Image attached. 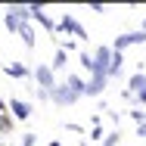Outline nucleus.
Listing matches in <instances>:
<instances>
[{
    "instance_id": "1",
    "label": "nucleus",
    "mask_w": 146,
    "mask_h": 146,
    "mask_svg": "<svg viewBox=\"0 0 146 146\" xmlns=\"http://www.w3.org/2000/svg\"><path fill=\"white\" fill-rule=\"evenodd\" d=\"M56 31H62V34H75L78 40H87V31H84V25L75 19V16H62L56 22Z\"/></svg>"
},
{
    "instance_id": "2",
    "label": "nucleus",
    "mask_w": 146,
    "mask_h": 146,
    "mask_svg": "<svg viewBox=\"0 0 146 146\" xmlns=\"http://www.w3.org/2000/svg\"><path fill=\"white\" fill-rule=\"evenodd\" d=\"M50 100H53V103H59V106H72V103H78L81 96H78L75 90H72L65 81H62V84H56V87L50 90Z\"/></svg>"
},
{
    "instance_id": "3",
    "label": "nucleus",
    "mask_w": 146,
    "mask_h": 146,
    "mask_svg": "<svg viewBox=\"0 0 146 146\" xmlns=\"http://www.w3.org/2000/svg\"><path fill=\"white\" fill-rule=\"evenodd\" d=\"M34 81H37V90H53L56 87V72L50 65H37L34 68Z\"/></svg>"
},
{
    "instance_id": "4",
    "label": "nucleus",
    "mask_w": 146,
    "mask_h": 146,
    "mask_svg": "<svg viewBox=\"0 0 146 146\" xmlns=\"http://www.w3.org/2000/svg\"><path fill=\"white\" fill-rule=\"evenodd\" d=\"M31 19H34V22H40L47 31H56V22L47 16V6H44V3H31Z\"/></svg>"
},
{
    "instance_id": "5",
    "label": "nucleus",
    "mask_w": 146,
    "mask_h": 146,
    "mask_svg": "<svg viewBox=\"0 0 146 146\" xmlns=\"http://www.w3.org/2000/svg\"><path fill=\"white\" fill-rule=\"evenodd\" d=\"M9 115L16 118V121H28L31 118V103H25V100H9Z\"/></svg>"
},
{
    "instance_id": "6",
    "label": "nucleus",
    "mask_w": 146,
    "mask_h": 146,
    "mask_svg": "<svg viewBox=\"0 0 146 146\" xmlns=\"http://www.w3.org/2000/svg\"><path fill=\"white\" fill-rule=\"evenodd\" d=\"M106 84H109V75H93L87 81V96H100L106 90Z\"/></svg>"
},
{
    "instance_id": "7",
    "label": "nucleus",
    "mask_w": 146,
    "mask_h": 146,
    "mask_svg": "<svg viewBox=\"0 0 146 146\" xmlns=\"http://www.w3.org/2000/svg\"><path fill=\"white\" fill-rule=\"evenodd\" d=\"M143 90H146V75H143V72L131 75V81H127V93L137 96V93H143Z\"/></svg>"
},
{
    "instance_id": "8",
    "label": "nucleus",
    "mask_w": 146,
    "mask_h": 146,
    "mask_svg": "<svg viewBox=\"0 0 146 146\" xmlns=\"http://www.w3.org/2000/svg\"><path fill=\"white\" fill-rule=\"evenodd\" d=\"M3 75H9V78H28V65H22V62H6L3 65Z\"/></svg>"
},
{
    "instance_id": "9",
    "label": "nucleus",
    "mask_w": 146,
    "mask_h": 146,
    "mask_svg": "<svg viewBox=\"0 0 146 146\" xmlns=\"http://www.w3.org/2000/svg\"><path fill=\"white\" fill-rule=\"evenodd\" d=\"M65 65H68V50H65V47H56V53H53V62H50V68H53V72H62Z\"/></svg>"
},
{
    "instance_id": "10",
    "label": "nucleus",
    "mask_w": 146,
    "mask_h": 146,
    "mask_svg": "<svg viewBox=\"0 0 146 146\" xmlns=\"http://www.w3.org/2000/svg\"><path fill=\"white\" fill-rule=\"evenodd\" d=\"M19 37H22V44L31 50V47L37 44V31H34V25H31V22H28V25H22V28H19Z\"/></svg>"
},
{
    "instance_id": "11",
    "label": "nucleus",
    "mask_w": 146,
    "mask_h": 146,
    "mask_svg": "<svg viewBox=\"0 0 146 146\" xmlns=\"http://www.w3.org/2000/svg\"><path fill=\"white\" fill-rule=\"evenodd\" d=\"M65 84L75 90L78 96H87V81H84V78H78V75H65Z\"/></svg>"
},
{
    "instance_id": "12",
    "label": "nucleus",
    "mask_w": 146,
    "mask_h": 146,
    "mask_svg": "<svg viewBox=\"0 0 146 146\" xmlns=\"http://www.w3.org/2000/svg\"><path fill=\"white\" fill-rule=\"evenodd\" d=\"M3 25H6V31H9V34H19V28H22V22L16 19V13H13V9H6V16H3Z\"/></svg>"
},
{
    "instance_id": "13",
    "label": "nucleus",
    "mask_w": 146,
    "mask_h": 146,
    "mask_svg": "<svg viewBox=\"0 0 146 146\" xmlns=\"http://www.w3.org/2000/svg\"><path fill=\"white\" fill-rule=\"evenodd\" d=\"M81 68H84V72H90V75H93V53H90V50H81Z\"/></svg>"
},
{
    "instance_id": "14",
    "label": "nucleus",
    "mask_w": 146,
    "mask_h": 146,
    "mask_svg": "<svg viewBox=\"0 0 146 146\" xmlns=\"http://www.w3.org/2000/svg\"><path fill=\"white\" fill-rule=\"evenodd\" d=\"M127 115H131V121H134V124H143V121H146V112H143V106H137V109H131Z\"/></svg>"
},
{
    "instance_id": "15",
    "label": "nucleus",
    "mask_w": 146,
    "mask_h": 146,
    "mask_svg": "<svg viewBox=\"0 0 146 146\" xmlns=\"http://www.w3.org/2000/svg\"><path fill=\"white\" fill-rule=\"evenodd\" d=\"M118 140H121V134H118V127H115V131H109V134H106L103 146H118Z\"/></svg>"
},
{
    "instance_id": "16",
    "label": "nucleus",
    "mask_w": 146,
    "mask_h": 146,
    "mask_svg": "<svg viewBox=\"0 0 146 146\" xmlns=\"http://www.w3.org/2000/svg\"><path fill=\"white\" fill-rule=\"evenodd\" d=\"M13 131V115H0V134H9Z\"/></svg>"
},
{
    "instance_id": "17",
    "label": "nucleus",
    "mask_w": 146,
    "mask_h": 146,
    "mask_svg": "<svg viewBox=\"0 0 146 146\" xmlns=\"http://www.w3.org/2000/svg\"><path fill=\"white\" fill-rule=\"evenodd\" d=\"M90 137H93V140H106V134H103V127H100V124H93V127H90Z\"/></svg>"
},
{
    "instance_id": "18",
    "label": "nucleus",
    "mask_w": 146,
    "mask_h": 146,
    "mask_svg": "<svg viewBox=\"0 0 146 146\" xmlns=\"http://www.w3.org/2000/svg\"><path fill=\"white\" fill-rule=\"evenodd\" d=\"M37 143V134H22V146H34Z\"/></svg>"
},
{
    "instance_id": "19",
    "label": "nucleus",
    "mask_w": 146,
    "mask_h": 146,
    "mask_svg": "<svg viewBox=\"0 0 146 146\" xmlns=\"http://www.w3.org/2000/svg\"><path fill=\"white\" fill-rule=\"evenodd\" d=\"M134 100H137V103H140V106H146V90H143V93H137V96H134Z\"/></svg>"
},
{
    "instance_id": "20",
    "label": "nucleus",
    "mask_w": 146,
    "mask_h": 146,
    "mask_svg": "<svg viewBox=\"0 0 146 146\" xmlns=\"http://www.w3.org/2000/svg\"><path fill=\"white\" fill-rule=\"evenodd\" d=\"M137 137H146V121H143V124H137Z\"/></svg>"
},
{
    "instance_id": "21",
    "label": "nucleus",
    "mask_w": 146,
    "mask_h": 146,
    "mask_svg": "<svg viewBox=\"0 0 146 146\" xmlns=\"http://www.w3.org/2000/svg\"><path fill=\"white\" fill-rule=\"evenodd\" d=\"M140 31H146V19H143V25H140Z\"/></svg>"
},
{
    "instance_id": "22",
    "label": "nucleus",
    "mask_w": 146,
    "mask_h": 146,
    "mask_svg": "<svg viewBox=\"0 0 146 146\" xmlns=\"http://www.w3.org/2000/svg\"><path fill=\"white\" fill-rule=\"evenodd\" d=\"M50 146H62V143H59V140H53V143H50Z\"/></svg>"
},
{
    "instance_id": "23",
    "label": "nucleus",
    "mask_w": 146,
    "mask_h": 146,
    "mask_svg": "<svg viewBox=\"0 0 146 146\" xmlns=\"http://www.w3.org/2000/svg\"><path fill=\"white\" fill-rule=\"evenodd\" d=\"M78 146H90V143H78Z\"/></svg>"
},
{
    "instance_id": "24",
    "label": "nucleus",
    "mask_w": 146,
    "mask_h": 146,
    "mask_svg": "<svg viewBox=\"0 0 146 146\" xmlns=\"http://www.w3.org/2000/svg\"><path fill=\"white\" fill-rule=\"evenodd\" d=\"M0 146H9V143H0Z\"/></svg>"
}]
</instances>
